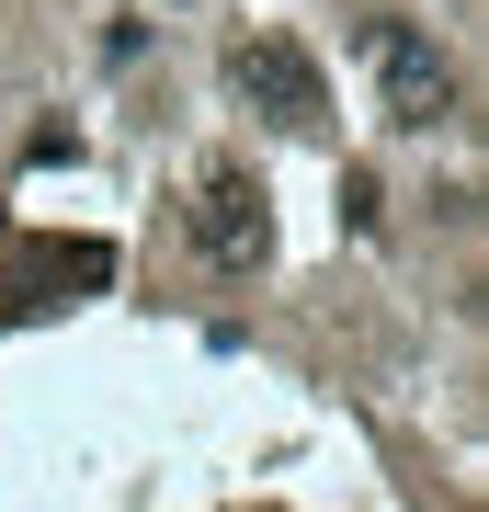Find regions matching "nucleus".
<instances>
[{"label": "nucleus", "instance_id": "f257e3e1", "mask_svg": "<svg viewBox=\"0 0 489 512\" xmlns=\"http://www.w3.org/2000/svg\"><path fill=\"white\" fill-rule=\"evenodd\" d=\"M364 57H376V103L399 137H433L455 114V57L421 35V23H364Z\"/></svg>", "mask_w": 489, "mask_h": 512}, {"label": "nucleus", "instance_id": "f03ea898", "mask_svg": "<svg viewBox=\"0 0 489 512\" xmlns=\"http://www.w3.org/2000/svg\"><path fill=\"white\" fill-rule=\"evenodd\" d=\"M228 80H239L251 114H273V126H319V114H330V80H319V57L296 35H239L228 46Z\"/></svg>", "mask_w": 489, "mask_h": 512}, {"label": "nucleus", "instance_id": "7ed1b4c3", "mask_svg": "<svg viewBox=\"0 0 489 512\" xmlns=\"http://www.w3.org/2000/svg\"><path fill=\"white\" fill-rule=\"evenodd\" d=\"M194 239H205V262H262V239H273V217H262V183L251 171H205V194H194Z\"/></svg>", "mask_w": 489, "mask_h": 512}]
</instances>
